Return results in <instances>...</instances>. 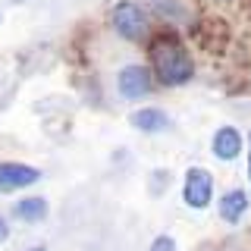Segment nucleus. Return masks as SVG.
Listing matches in <instances>:
<instances>
[{
  "label": "nucleus",
  "mask_w": 251,
  "mask_h": 251,
  "mask_svg": "<svg viewBox=\"0 0 251 251\" xmlns=\"http://www.w3.org/2000/svg\"><path fill=\"white\" fill-rule=\"evenodd\" d=\"M6 239H10V226H6V220L0 217V242H6Z\"/></svg>",
  "instance_id": "f8f14e48"
},
{
  "label": "nucleus",
  "mask_w": 251,
  "mask_h": 251,
  "mask_svg": "<svg viewBox=\"0 0 251 251\" xmlns=\"http://www.w3.org/2000/svg\"><path fill=\"white\" fill-rule=\"evenodd\" d=\"M217 210H220V220H226V223H239V220L245 217V210H248V195L242 192V188H229V192L220 198Z\"/></svg>",
  "instance_id": "0eeeda50"
},
{
  "label": "nucleus",
  "mask_w": 251,
  "mask_h": 251,
  "mask_svg": "<svg viewBox=\"0 0 251 251\" xmlns=\"http://www.w3.org/2000/svg\"><path fill=\"white\" fill-rule=\"evenodd\" d=\"M248 179H251V135H248Z\"/></svg>",
  "instance_id": "ddd939ff"
},
{
  "label": "nucleus",
  "mask_w": 251,
  "mask_h": 251,
  "mask_svg": "<svg viewBox=\"0 0 251 251\" xmlns=\"http://www.w3.org/2000/svg\"><path fill=\"white\" fill-rule=\"evenodd\" d=\"M182 198L188 207L204 210L214 201V176L204 167H188L185 170V185H182Z\"/></svg>",
  "instance_id": "7ed1b4c3"
},
{
  "label": "nucleus",
  "mask_w": 251,
  "mask_h": 251,
  "mask_svg": "<svg viewBox=\"0 0 251 251\" xmlns=\"http://www.w3.org/2000/svg\"><path fill=\"white\" fill-rule=\"evenodd\" d=\"M154 88V78H151V69L138 66V63H132V66H123L120 75H116V91L123 94L126 100H138L145 98L148 91Z\"/></svg>",
  "instance_id": "20e7f679"
},
{
  "label": "nucleus",
  "mask_w": 251,
  "mask_h": 251,
  "mask_svg": "<svg viewBox=\"0 0 251 251\" xmlns=\"http://www.w3.org/2000/svg\"><path fill=\"white\" fill-rule=\"evenodd\" d=\"M25 251H47L44 245H31V248H25Z\"/></svg>",
  "instance_id": "4468645a"
},
{
  "label": "nucleus",
  "mask_w": 251,
  "mask_h": 251,
  "mask_svg": "<svg viewBox=\"0 0 251 251\" xmlns=\"http://www.w3.org/2000/svg\"><path fill=\"white\" fill-rule=\"evenodd\" d=\"M151 6L160 16H170V19H176V16H182V10H179L176 3H173V0H151Z\"/></svg>",
  "instance_id": "9d476101"
},
{
  "label": "nucleus",
  "mask_w": 251,
  "mask_h": 251,
  "mask_svg": "<svg viewBox=\"0 0 251 251\" xmlns=\"http://www.w3.org/2000/svg\"><path fill=\"white\" fill-rule=\"evenodd\" d=\"M110 22H113V31L120 38H126V41H141L148 35V16L135 0L116 3L113 13H110Z\"/></svg>",
  "instance_id": "f03ea898"
},
{
  "label": "nucleus",
  "mask_w": 251,
  "mask_h": 251,
  "mask_svg": "<svg viewBox=\"0 0 251 251\" xmlns=\"http://www.w3.org/2000/svg\"><path fill=\"white\" fill-rule=\"evenodd\" d=\"M13 214H16V220H22V223H41L47 217V201L44 198H22V201H16Z\"/></svg>",
  "instance_id": "1a4fd4ad"
},
{
  "label": "nucleus",
  "mask_w": 251,
  "mask_h": 251,
  "mask_svg": "<svg viewBox=\"0 0 251 251\" xmlns=\"http://www.w3.org/2000/svg\"><path fill=\"white\" fill-rule=\"evenodd\" d=\"M41 179V170L28 167V163H16L6 160L0 163V192H19V188H28Z\"/></svg>",
  "instance_id": "39448f33"
},
{
  "label": "nucleus",
  "mask_w": 251,
  "mask_h": 251,
  "mask_svg": "<svg viewBox=\"0 0 251 251\" xmlns=\"http://www.w3.org/2000/svg\"><path fill=\"white\" fill-rule=\"evenodd\" d=\"M148 251H176V239L173 235H157Z\"/></svg>",
  "instance_id": "9b49d317"
},
{
  "label": "nucleus",
  "mask_w": 251,
  "mask_h": 251,
  "mask_svg": "<svg viewBox=\"0 0 251 251\" xmlns=\"http://www.w3.org/2000/svg\"><path fill=\"white\" fill-rule=\"evenodd\" d=\"M151 63H154V75L160 78L170 88H179V85H188L195 75V63L192 53L185 50L182 41H176L173 35L157 38L151 47Z\"/></svg>",
  "instance_id": "f257e3e1"
},
{
  "label": "nucleus",
  "mask_w": 251,
  "mask_h": 251,
  "mask_svg": "<svg viewBox=\"0 0 251 251\" xmlns=\"http://www.w3.org/2000/svg\"><path fill=\"white\" fill-rule=\"evenodd\" d=\"M129 123L135 126V129H141V132H163L170 126V116L163 113V110H157V107H141V110H135V113L129 116Z\"/></svg>",
  "instance_id": "6e6552de"
},
{
  "label": "nucleus",
  "mask_w": 251,
  "mask_h": 251,
  "mask_svg": "<svg viewBox=\"0 0 251 251\" xmlns=\"http://www.w3.org/2000/svg\"><path fill=\"white\" fill-rule=\"evenodd\" d=\"M210 151L220 160H235L242 154V132L235 126H220L214 132V138H210Z\"/></svg>",
  "instance_id": "423d86ee"
}]
</instances>
